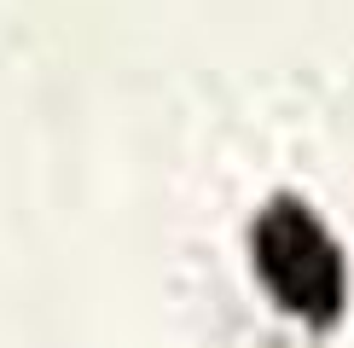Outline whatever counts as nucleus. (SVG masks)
<instances>
[{
    "label": "nucleus",
    "instance_id": "obj_1",
    "mask_svg": "<svg viewBox=\"0 0 354 348\" xmlns=\"http://www.w3.org/2000/svg\"><path fill=\"white\" fill-rule=\"evenodd\" d=\"M256 267L273 296L308 325H326L343 313V255L302 203L285 197L256 221Z\"/></svg>",
    "mask_w": 354,
    "mask_h": 348
}]
</instances>
